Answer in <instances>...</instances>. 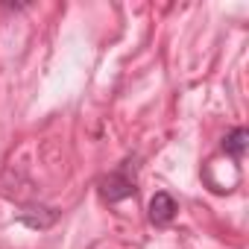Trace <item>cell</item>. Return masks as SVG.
<instances>
[{
  "instance_id": "obj_1",
  "label": "cell",
  "mask_w": 249,
  "mask_h": 249,
  "mask_svg": "<svg viewBox=\"0 0 249 249\" xmlns=\"http://www.w3.org/2000/svg\"><path fill=\"white\" fill-rule=\"evenodd\" d=\"M135 194V161H123L117 170L100 179V196L106 202H120Z\"/></svg>"
},
{
  "instance_id": "obj_2",
  "label": "cell",
  "mask_w": 249,
  "mask_h": 249,
  "mask_svg": "<svg viewBox=\"0 0 249 249\" xmlns=\"http://www.w3.org/2000/svg\"><path fill=\"white\" fill-rule=\"evenodd\" d=\"M176 214H179V202H176L167 191H159V194L150 199V223L167 226V223L176 220Z\"/></svg>"
},
{
  "instance_id": "obj_3",
  "label": "cell",
  "mask_w": 249,
  "mask_h": 249,
  "mask_svg": "<svg viewBox=\"0 0 249 249\" xmlns=\"http://www.w3.org/2000/svg\"><path fill=\"white\" fill-rule=\"evenodd\" d=\"M18 220H21L24 226H30V229H50V226L59 220V211H56V208H44V205H38V208H24V211L18 214Z\"/></svg>"
},
{
  "instance_id": "obj_4",
  "label": "cell",
  "mask_w": 249,
  "mask_h": 249,
  "mask_svg": "<svg viewBox=\"0 0 249 249\" xmlns=\"http://www.w3.org/2000/svg\"><path fill=\"white\" fill-rule=\"evenodd\" d=\"M246 147H249V132L246 129H231L226 138H223V153L226 156H231V159H243V153H246Z\"/></svg>"
}]
</instances>
